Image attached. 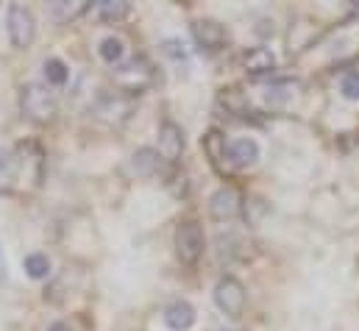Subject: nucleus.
Masks as SVG:
<instances>
[{"label":"nucleus","instance_id":"1","mask_svg":"<svg viewBox=\"0 0 359 331\" xmlns=\"http://www.w3.org/2000/svg\"><path fill=\"white\" fill-rule=\"evenodd\" d=\"M20 112L31 123H50L59 112L56 95L42 83H25L20 89Z\"/></svg>","mask_w":359,"mask_h":331},{"label":"nucleus","instance_id":"2","mask_svg":"<svg viewBox=\"0 0 359 331\" xmlns=\"http://www.w3.org/2000/svg\"><path fill=\"white\" fill-rule=\"evenodd\" d=\"M42 167H45V156H42L36 142H20L17 145V154L11 159V178L14 181L36 187L42 181Z\"/></svg>","mask_w":359,"mask_h":331},{"label":"nucleus","instance_id":"3","mask_svg":"<svg viewBox=\"0 0 359 331\" xmlns=\"http://www.w3.org/2000/svg\"><path fill=\"white\" fill-rule=\"evenodd\" d=\"M6 28H8V39L14 48H28L36 36V17L28 6L11 3L6 14Z\"/></svg>","mask_w":359,"mask_h":331},{"label":"nucleus","instance_id":"4","mask_svg":"<svg viewBox=\"0 0 359 331\" xmlns=\"http://www.w3.org/2000/svg\"><path fill=\"white\" fill-rule=\"evenodd\" d=\"M206 248V240H203V231L195 220H181L179 229H176V253H179L181 264L192 267L201 262Z\"/></svg>","mask_w":359,"mask_h":331},{"label":"nucleus","instance_id":"5","mask_svg":"<svg viewBox=\"0 0 359 331\" xmlns=\"http://www.w3.org/2000/svg\"><path fill=\"white\" fill-rule=\"evenodd\" d=\"M245 287L243 281H237L234 276H223L217 284H215V304L217 309L226 315V318H240L245 312Z\"/></svg>","mask_w":359,"mask_h":331},{"label":"nucleus","instance_id":"6","mask_svg":"<svg viewBox=\"0 0 359 331\" xmlns=\"http://www.w3.org/2000/svg\"><path fill=\"white\" fill-rule=\"evenodd\" d=\"M114 76H117V83L126 86L128 92H142L151 83V65L142 56H134V59L123 62Z\"/></svg>","mask_w":359,"mask_h":331},{"label":"nucleus","instance_id":"7","mask_svg":"<svg viewBox=\"0 0 359 331\" xmlns=\"http://www.w3.org/2000/svg\"><path fill=\"white\" fill-rule=\"evenodd\" d=\"M192 39L201 50H220L226 45V28L217 20H195L192 22Z\"/></svg>","mask_w":359,"mask_h":331},{"label":"nucleus","instance_id":"8","mask_svg":"<svg viewBox=\"0 0 359 331\" xmlns=\"http://www.w3.org/2000/svg\"><path fill=\"white\" fill-rule=\"evenodd\" d=\"M209 212L215 220H234L243 212V198L234 187H220L212 201H209Z\"/></svg>","mask_w":359,"mask_h":331},{"label":"nucleus","instance_id":"9","mask_svg":"<svg viewBox=\"0 0 359 331\" xmlns=\"http://www.w3.org/2000/svg\"><path fill=\"white\" fill-rule=\"evenodd\" d=\"M184 154V131L173 120H165L159 126V156L165 162H179Z\"/></svg>","mask_w":359,"mask_h":331},{"label":"nucleus","instance_id":"10","mask_svg":"<svg viewBox=\"0 0 359 331\" xmlns=\"http://www.w3.org/2000/svg\"><path fill=\"white\" fill-rule=\"evenodd\" d=\"M259 159V145L248 137H240L234 142H229V165L237 167V170H245V167L257 165Z\"/></svg>","mask_w":359,"mask_h":331},{"label":"nucleus","instance_id":"11","mask_svg":"<svg viewBox=\"0 0 359 331\" xmlns=\"http://www.w3.org/2000/svg\"><path fill=\"white\" fill-rule=\"evenodd\" d=\"M165 326L170 331H189L195 326V309L187 301H173L165 309Z\"/></svg>","mask_w":359,"mask_h":331},{"label":"nucleus","instance_id":"12","mask_svg":"<svg viewBox=\"0 0 359 331\" xmlns=\"http://www.w3.org/2000/svg\"><path fill=\"white\" fill-rule=\"evenodd\" d=\"M243 67H245L248 76H268L276 70V56L268 48H254L243 56Z\"/></svg>","mask_w":359,"mask_h":331},{"label":"nucleus","instance_id":"13","mask_svg":"<svg viewBox=\"0 0 359 331\" xmlns=\"http://www.w3.org/2000/svg\"><path fill=\"white\" fill-rule=\"evenodd\" d=\"M203 151H206L209 162L223 173V165H220V162H223V159H229V145H226V137H223L217 128H212V131L203 137Z\"/></svg>","mask_w":359,"mask_h":331},{"label":"nucleus","instance_id":"14","mask_svg":"<svg viewBox=\"0 0 359 331\" xmlns=\"http://www.w3.org/2000/svg\"><path fill=\"white\" fill-rule=\"evenodd\" d=\"M159 170V154L154 148H140L134 156H131V173L140 175V178H148Z\"/></svg>","mask_w":359,"mask_h":331},{"label":"nucleus","instance_id":"15","mask_svg":"<svg viewBox=\"0 0 359 331\" xmlns=\"http://www.w3.org/2000/svg\"><path fill=\"white\" fill-rule=\"evenodd\" d=\"M87 8H90V0H76V3L56 0V3H50V14H53L56 22H73V20L81 17Z\"/></svg>","mask_w":359,"mask_h":331},{"label":"nucleus","instance_id":"16","mask_svg":"<svg viewBox=\"0 0 359 331\" xmlns=\"http://www.w3.org/2000/svg\"><path fill=\"white\" fill-rule=\"evenodd\" d=\"M97 14H100L103 22H120L131 14V3H126V0H100Z\"/></svg>","mask_w":359,"mask_h":331},{"label":"nucleus","instance_id":"17","mask_svg":"<svg viewBox=\"0 0 359 331\" xmlns=\"http://www.w3.org/2000/svg\"><path fill=\"white\" fill-rule=\"evenodd\" d=\"M97 53H100V59H103L106 65H117V62H123V56H126V45H123V39H117V36H106V39L97 45Z\"/></svg>","mask_w":359,"mask_h":331},{"label":"nucleus","instance_id":"18","mask_svg":"<svg viewBox=\"0 0 359 331\" xmlns=\"http://www.w3.org/2000/svg\"><path fill=\"white\" fill-rule=\"evenodd\" d=\"M22 267H25V273H28L31 278L42 281V278H48V273H50V259H48L45 253H28V256L22 259Z\"/></svg>","mask_w":359,"mask_h":331},{"label":"nucleus","instance_id":"19","mask_svg":"<svg viewBox=\"0 0 359 331\" xmlns=\"http://www.w3.org/2000/svg\"><path fill=\"white\" fill-rule=\"evenodd\" d=\"M42 73H45V81L50 86H65L67 79H70V70H67V65L62 59H48L42 65Z\"/></svg>","mask_w":359,"mask_h":331},{"label":"nucleus","instance_id":"20","mask_svg":"<svg viewBox=\"0 0 359 331\" xmlns=\"http://www.w3.org/2000/svg\"><path fill=\"white\" fill-rule=\"evenodd\" d=\"M340 92L346 100H359V70H348L340 81Z\"/></svg>","mask_w":359,"mask_h":331},{"label":"nucleus","instance_id":"21","mask_svg":"<svg viewBox=\"0 0 359 331\" xmlns=\"http://www.w3.org/2000/svg\"><path fill=\"white\" fill-rule=\"evenodd\" d=\"M159 48H162V53H165L168 59H173V62H187V50H184V42H181V39H162Z\"/></svg>","mask_w":359,"mask_h":331},{"label":"nucleus","instance_id":"22","mask_svg":"<svg viewBox=\"0 0 359 331\" xmlns=\"http://www.w3.org/2000/svg\"><path fill=\"white\" fill-rule=\"evenodd\" d=\"M3 178H11V159H8V156L0 151V187L6 184Z\"/></svg>","mask_w":359,"mask_h":331},{"label":"nucleus","instance_id":"23","mask_svg":"<svg viewBox=\"0 0 359 331\" xmlns=\"http://www.w3.org/2000/svg\"><path fill=\"white\" fill-rule=\"evenodd\" d=\"M48 331H70V326H65V323H53Z\"/></svg>","mask_w":359,"mask_h":331},{"label":"nucleus","instance_id":"24","mask_svg":"<svg viewBox=\"0 0 359 331\" xmlns=\"http://www.w3.org/2000/svg\"><path fill=\"white\" fill-rule=\"evenodd\" d=\"M351 17L359 20V3H351Z\"/></svg>","mask_w":359,"mask_h":331},{"label":"nucleus","instance_id":"25","mask_svg":"<svg viewBox=\"0 0 359 331\" xmlns=\"http://www.w3.org/2000/svg\"><path fill=\"white\" fill-rule=\"evenodd\" d=\"M3 267H6V262H3V253H0V276H3Z\"/></svg>","mask_w":359,"mask_h":331}]
</instances>
